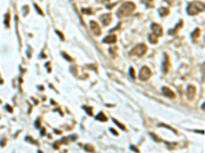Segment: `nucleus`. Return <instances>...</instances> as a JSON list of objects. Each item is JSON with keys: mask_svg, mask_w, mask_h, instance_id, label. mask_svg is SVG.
<instances>
[{"mask_svg": "<svg viewBox=\"0 0 205 153\" xmlns=\"http://www.w3.org/2000/svg\"><path fill=\"white\" fill-rule=\"evenodd\" d=\"M147 51H148V47L145 44H138V45H136L135 47H133L130 50L129 54L132 55V56H138V57H141V56L145 55L147 53Z\"/></svg>", "mask_w": 205, "mask_h": 153, "instance_id": "3", "label": "nucleus"}, {"mask_svg": "<svg viewBox=\"0 0 205 153\" xmlns=\"http://www.w3.org/2000/svg\"><path fill=\"white\" fill-rule=\"evenodd\" d=\"M151 28H152V30H153V33H154V35H155V36H157V37H160V36H162V35H163V30H162V27H161L160 25L153 23V24H152V26H151Z\"/></svg>", "mask_w": 205, "mask_h": 153, "instance_id": "7", "label": "nucleus"}, {"mask_svg": "<svg viewBox=\"0 0 205 153\" xmlns=\"http://www.w3.org/2000/svg\"><path fill=\"white\" fill-rule=\"evenodd\" d=\"M76 138H77V136H76V135H72V137H71V140H72V141H74V140H76Z\"/></svg>", "mask_w": 205, "mask_h": 153, "instance_id": "39", "label": "nucleus"}, {"mask_svg": "<svg viewBox=\"0 0 205 153\" xmlns=\"http://www.w3.org/2000/svg\"><path fill=\"white\" fill-rule=\"evenodd\" d=\"M142 1H143L144 3H146L148 6H151V5H152V1H153V0H142Z\"/></svg>", "mask_w": 205, "mask_h": 153, "instance_id": "28", "label": "nucleus"}, {"mask_svg": "<svg viewBox=\"0 0 205 153\" xmlns=\"http://www.w3.org/2000/svg\"><path fill=\"white\" fill-rule=\"evenodd\" d=\"M44 134H45V128H43V129L41 130V132H40V135H41V136H43Z\"/></svg>", "mask_w": 205, "mask_h": 153, "instance_id": "38", "label": "nucleus"}, {"mask_svg": "<svg viewBox=\"0 0 205 153\" xmlns=\"http://www.w3.org/2000/svg\"><path fill=\"white\" fill-rule=\"evenodd\" d=\"M61 143H65V144H67V143H68V140H67L66 138H63V139L61 140Z\"/></svg>", "mask_w": 205, "mask_h": 153, "instance_id": "36", "label": "nucleus"}, {"mask_svg": "<svg viewBox=\"0 0 205 153\" xmlns=\"http://www.w3.org/2000/svg\"><path fill=\"white\" fill-rule=\"evenodd\" d=\"M5 143H6V139H5V138H2L1 141H0V146H1V147L5 146Z\"/></svg>", "mask_w": 205, "mask_h": 153, "instance_id": "27", "label": "nucleus"}, {"mask_svg": "<svg viewBox=\"0 0 205 153\" xmlns=\"http://www.w3.org/2000/svg\"><path fill=\"white\" fill-rule=\"evenodd\" d=\"M84 110H85V112L88 114V115H92V107H90V106H86V105H84L83 107H82Z\"/></svg>", "mask_w": 205, "mask_h": 153, "instance_id": "17", "label": "nucleus"}, {"mask_svg": "<svg viewBox=\"0 0 205 153\" xmlns=\"http://www.w3.org/2000/svg\"><path fill=\"white\" fill-rule=\"evenodd\" d=\"M57 34H58V35L61 37V39H62V40H64V35H63V34H61L59 31H57Z\"/></svg>", "mask_w": 205, "mask_h": 153, "instance_id": "35", "label": "nucleus"}, {"mask_svg": "<svg viewBox=\"0 0 205 153\" xmlns=\"http://www.w3.org/2000/svg\"><path fill=\"white\" fill-rule=\"evenodd\" d=\"M102 42L106 43V44H115L117 42V36L116 35H109L102 40Z\"/></svg>", "mask_w": 205, "mask_h": 153, "instance_id": "11", "label": "nucleus"}, {"mask_svg": "<svg viewBox=\"0 0 205 153\" xmlns=\"http://www.w3.org/2000/svg\"><path fill=\"white\" fill-rule=\"evenodd\" d=\"M114 5H115V4H109V5H107V8H112Z\"/></svg>", "mask_w": 205, "mask_h": 153, "instance_id": "41", "label": "nucleus"}, {"mask_svg": "<svg viewBox=\"0 0 205 153\" xmlns=\"http://www.w3.org/2000/svg\"><path fill=\"white\" fill-rule=\"evenodd\" d=\"M159 127H165V128H167V129H169V130H171L174 134H178V132L175 131V130H173L171 127H169V126H167V125H164V124H159Z\"/></svg>", "mask_w": 205, "mask_h": 153, "instance_id": "23", "label": "nucleus"}, {"mask_svg": "<svg viewBox=\"0 0 205 153\" xmlns=\"http://www.w3.org/2000/svg\"><path fill=\"white\" fill-rule=\"evenodd\" d=\"M5 109H6L8 112H12V108H11L9 105H5Z\"/></svg>", "mask_w": 205, "mask_h": 153, "instance_id": "31", "label": "nucleus"}, {"mask_svg": "<svg viewBox=\"0 0 205 153\" xmlns=\"http://www.w3.org/2000/svg\"><path fill=\"white\" fill-rule=\"evenodd\" d=\"M34 7H35V9H36V10L39 12V14H41V15H43V14H44V13H43V11L41 10V8L39 7V5H38V4H36V3H35V4H34Z\"/></svg>", "mask_w": 205, "mask_h": 153, "instance_id": "24", "label": "nucleus"}, {"mask_svg": "<svg viewBox=\"0 0 205 153\" xmlns=\"http://www.w3.org/2000/svg\"><path fill=\"white\" fill-rule=\"evenodd\" d=\"M130 149L133 150V151H135V152H139V150H138L136 147H134V146H130Z\"/></svg>", "mask_w": 205, "mask_h": 153, "instance_id": "33", "label": "nucleus"}, {"mask_svg": "<svg viewBox=\"0 0 205 153\" xmlns=\"http://www.w3.org/2000/svg\"><path fill=\"white\" fill-rule=\"evenodd\" d=\"M162 93H163L164 96H166V97H168V98H171V99L175 98L174 92H173L172 90H170L169 88H167V87H163V88H162Z\"/></svg>", "mask_w": 205, "mask_h": 153, "instance_id": "9", "label": "nucleus"}, {"mask_svg": "<svg viewBox=\"0 0 205 153\" xmlns=\"http://www.w3.org/2000/svg\"><path fill=\"white\" fill-rule=\"evenodd\" d=\"M96 119H98V121H100V122H107V121H108L107 116H106L102 112H100V113L96 116Z\"/></svg>", "mask_w": 205, "mask_h": 153, "instance_id": "15", "label": "nucleus"}, {"mask_svg": "<svg viewBox=\"0 0 205 153\" xmlns=\"http://www.w3.org/2000/svg\"><path fill=\"white\" fill-rule=\"evenodd\" d=\"M113 121H114V123H115V124H116V125H117V126H118V127H120V128H121V129H122V130H123V131H125V130H126V128H125V126H124V125H122V124H121V123H119V122H117V121H116V119H113Z\"/></svg>", "mask_w": 205, "mask_h": 153, "instance_id": "22", "label": "nucleus"}, {"mask_svg": "<svg viewBox=\"0 0 205 153\" xmlns=\"http://www.w3.org/2000/svg\"><path fill=\"white\" fill-rule=\"evenodd\" d=\"M195 94H196V88H195L194 86H192V85L188 86V88H187V95H188V98H189L190 100H192V99L195 97Z\"/></svg>", "mask_w": 205, "mask_h": 153, "instance_id": "10", "label": "nucleus"}, {"mask_svg": "<svg viewBox=\"0 0 205 153\" xmlns=\"http://www.w3.org/2000/svg\"><path fill=\"white\" fill-rule=\"evenodd\" d=\"M149 42L152 43V44H157L158 43V37L155 36L154 34L153 35H149Z\"/></svg>", "mask_w": 205, "mask_h": 153, "instance_id": "14", "label": "nucleus"}, {"mask_svg": "<svg viewBox=\"0 0 205 153\" xmlns=\"http://www.w3.org/2000/svg\"><path fill=\"white\" fill-rule=\"evenodd\" d=\"M24 10H25V11H24V14H25V15H27V13H28V10H29L28 6H25V7H24Z\"/></svg>", "mask_w": 205, "mask_h": 153, "instance_id": "34", "label": "nucleus"}, {"mask_svg": "<svg viewBox=\"0 0 205 153\" xmlns=\"http://www.w3.org/2000/svg\"><path fill=\"white\" fill-rule=\"evenodd\" d=\"M62 55H63V57H64V58H66L68 61H73V58H72L71 56L67 55V53H66V52H62Z\"/></svg>", "mask_w": 205, "mask_h": 153, "instance_id": "21", "label": "nucleus"}, {"mask_svg": "<svg viewBox=\"0 0 205 153\" xmlns=\"http://www.w3.org/2000/svg\"><path fill=\"white\" fill-rule=\"evenodd\" d=\"M152 76V72H151V70L148 68V67H143L142 69H141V71H139V79L142 80V81H147V80H149L150 78Z\"/></svg>", "mask_w": 205, "mask_h": 153, "instance_id": "4", "label": "nucleus"}, {"mask_svg": "<svg viewBox=\"0 0 205 153\" xmlns=\"http://www.w3.org/2000/svg\"><path fill=\"white\" fill-rule=\"evenodd\" d=\"M110 132H111V133H112L114 136H118V133H117V132H116L114 129H112V128H111V129H110Z\"/></svg>", "mask_w": 205, "mask_h": 153, "instance_id": "32", "label": "nucleus"}, {"mask_svg": "<svg viewBox=\"0 0 205 153\" xmlns=\"http://www.w3.org/2000/svg\"><path fill=\"white\" fill-rule=\"evenodd\" d=\"M158 11H159V14L161 16H166L167 14H169V9L166 8V7H160L158 9Z\"/></svg>", "mask_w": 205, "mask_h": 153, "instance_id": "13", "label": "nucleus"}, {"mask_svg": "<svg viewBox=\"0 0 205 153\" xmlns=\"http://www.w3.org/2000/svg\"><path fill=\"white\" fill-rule=\"evenodd\" d=\"M199 35H200V29H196L193 33H192V38H194V39H196V38H198L199 37Z\"/></svg>", "mask_w": 205, "mask_h": 153, "instance_id": "19", "label": "nucleus"}, {"mask_svg": "<svg viewBox=\"0 0 205 153\" xmlns=\"http://www.w3.org/2000/svg\"><path fill=\"white\" fill-rule=\"evenodd\" d=\"M9 19H10V14L6 13L5 14V18H4V25L6 28H9Z\"/></svg>", "mask_w": 205, "mask_h": 153, "instance_id": "16", "label": "nucleus"}, {"mask_svg": "<svg viewBox=\"0 0 205 153\" xmlns=\"http://www.w3.org/2000/svg\"><path fill=\"white\" fill-rule=\"evenodd\" d=\"M84 149H85L87 152H95V147L91 146L90 144H86V145L84 146Z\"/></svg>", "mask_w": 205, "mask_h": 153, "instance_id": "18", "label": "nucleus"}, {"mask_svg": "<svg viewBox=\"0 0 205 153\" xmlns=\"http://www.w3.org/2000/svg\"><path fill=\"white\" fill-rule=\"evenodd\" d=\"M100 19L102 21V26H105V27L109 26L111 24V21H112V15L110 13H105V14L100 16Z\"/></svg>", "mask_w": 205, "mask_h": 153, "instance_id": "8", "label": "nucleus"}, {"mask_svg": "<svg viewBox=\"0 0 205 153\" xmlns=\"http://www.w3.org/2000/svg\"><path fill=\"white\" fill-rule=\"evenodd\" d=\"M150 135H151V137H152V138H153L155 141H161L159 138H157V137H156V135H155V134H150Z\"/></svg>", "mask_w": 205, "mask_h": 153, "instance_id": "30", "label": "nucleus"}, {"mask_svg": "<svg viewBox=\"0 0 205 153\" xmlns=\"http://www.w3.org/2000/svg\"><path fill=\"white\" fill-rule=\"evenodd\" d=\"M204 3L200 1H194L187 7V13L190 15H196L201 11H204Z\"/></svg>", "mask_w": 205, "mask_h": 153, "instance_id": "2", "label": "nucleus"}, {"mask_svg": "<svg viewBox=\"0 0 205 153\" xmlns=\"http://www.w3.org/2000/svg\"><path fill=\"white\" fill-rule=\"evenodd\" d=\"M135 9V4L131 1H128V2H124L120 7L119 9L117 10V16L122 18V17H125L129 14H131L133 12V10Z\"/></svg>", "mask_w": 205, "mask_h": 153, "instance_id": "1", "label": "nucleus"}, {"mask_svg": "<svg viewBox=\"0 0 205 153\" xmlns=\"http://www.w3.org/2000/svg\"><path fill=\"white\" fill-rule=\"evenodd\" d=\"M129 74H130L131 79H134V78H135V76H134V70H133V68H130V69H129Z\"/></svg>", "mask_w": 205, "mask_h": 153, "instance_id": "26", "label": "nucleus"}, {"mask_svg": "<svg viewBox=\"0 0 205 153\" xmlns=\"http://www.w3.org/2000/svg\"><path fill=\"white\" fill-rule=\"evenodd\" d=\"M53 148H54V149H59V145H58V142H55V143H54V145H53Z\"/></svg>", "mask_w": 205, "mask_h": 153, "instance_id": "40", "label": "nucleus"}, {"mask_svg": "<svg viewBox=\"0 0 205 153\" xmlns=\"http://www.w3.org/2000/svg\"><path fill=\"white\" fill-rule=\"evenodd\" d=\"M26 141H29V142H31L32 144H35V145H38V142L37 141H35V140H33L31 137H26V139H25Z\"/></svg>", "mask_w": 205, "mask_h": 153, "instance_id": "25", "label": "nucleus"}, {"mask_svg": "<svg viewBox=\"0 0 205 153\" xmlns=\"http://www.w3.org/2000/svg\"><path fill=\"white\" fill-rule=\"evenodd\" d=\"M35 127L40 129V118H37V121L35 122Z\"/></svg>", "mask_w": 205, "mask_h": 153, "instance_id": "29", "label": "nucleus"}, {"mask_svg": "<svg viewBox=\"0 0 205 153\" xmlns=\"http://www.w3.org/2000/svg\"><path fill=\"white\" fill-rule=\"evenodd\" d=\"M89 24H90V29L94 32V34L96 36H100L102 34V30H101V27L99 26V24L97 21H95V20H90Z\"/></svg>", "mask_w": 205, "mask_h": 153, "instance_id": "6", "label": "nucleus"}, {"mask_svg": "<svg viewBox=\"0 0 205 153\" xmlns=\"http://www.w3.org/2000/svg\"><path fill=\"white\" fill-rule=\"evenodd\" d=\"M182 27H183V20H180L179 25H178V26H175V28H174V29H171L170 31H168V34H169V35H173V34H175V33L179 31V29H180V28H182Z\"/></svg>", "mask_w": 205, "mask_h": 153, "instance_id": "12", "label": "nucleus"}, {"mask_svg": "<svg viewBox=\"0 0 205 153\" xmlns=\"http://www.w3.org/2000/svg\"><path fill=\"white\" fill-rule=\"evenodd\" d=\"M81 11L85 14H92V9L91 8H82Z\"/></svg>", "mask_w": 205, "mask_h": 153, "instance_id": "20", "label": "nucleus"}, {"mask_svg": "<svg viewBox=\"0 0 205 153\" xmlns=\"http://www.w3.org/2000/svg\"><path fill=\"white\" fill-rule=\"evenodd\" d=\"M99 3H106V2H109L110 0H97Z\"/></svg>", "mask_w": 205, "mask_h": 153, "instance_id": "37", "label": "nucleus"}, {"mask_svg": "<svg viewBox=\"0 0 205 153\" xmlns=\"http://www.w3.org/2000/svg\"><path fill=\"white\" fill-rule=\"evenodd\" d=\"M161 71L163 74H167L169 71V58L166 53L163 54V61L161 64Z\"/></svg>", "mask_w": 205, "mask_h": 153, "instance_id": "5", "label": "nucleus"}]
</instances>
